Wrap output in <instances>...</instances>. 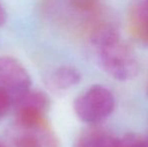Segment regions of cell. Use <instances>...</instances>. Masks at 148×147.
I'll return each mask as SVG.
<instances>
[{"instance_id":"1","label":"cell","mask_w":148,"mask_h":147,"mask_svg":"<svg viewBox=\"0 0 148 147\" xmlns=\"http://www.w3.org/2000/svg\"><path fill=\"white\" fill-rule=\"evenodd\" d=\"M92 42L100 66L109 76L119 81H128L137 76L138 59L116 28L111 25L98 27L92 36Z\"/></svg>"},{"instance_id":"2","label":"cell","mask_w":148,"mask_h":147,"mask_svg":"<svg viewBox=\"0 0 148 147\" xmlns=\"http://www.w3.org/2000/svg\"><path fill=\"white\" fill-rule=\"evenodd\" d=\"M115 108V98L111 91L102 85H94L81 94L74 103V110L81 121L98 124L107 119Z\"/></svg>"},{"instance_id":"3","label":"cell","mask_w":148,"mask_h":147,"mask_svg":"<svg viewBox=\"0 0 148 147\" xmlns=\"http://www.w3.org/2000/svg\"><path fill=\"white\" fill-rule=\"evenodd\" d=\"M10 137L14 147H60L59 137L47 121L15 123Z\"/></svg>"},{"instance_id":"4","label":"cell","mask_w":148,"mask_h":147,"mask_svg":"<svg viewBox=\"0 0 148 147\" xmlns=\"http://www.w3.org/2000/svg\"><path fill=\"white\" fill-rule=\"evenodd\" d=\"M13 104L15 105V123L32 124L47 121V115L51 101L43 91L29 89L16 99Z\"/></svg>"},{"instance_id":"5","label":"cell","mask_w":148,"mask_h":147,"mask_svg":"<svg viewBox=\"0 0 148 147\" xmlns=\"http://www.w3.org/2000/svg\"><path fill=\"white\" fill-rule=\"evenodd\" d=\"M30 86L29 74L19 61L12 57H0V88L12 97L13 103Z\"/></svg>"},{"instance_id":"6","label":"cell","mask_w":148,"mask_h":147,"mask_svg":"<svg viewBox=\"0 0 148 147\" xmlns=\"http://www.w3.org/2000/svg\"><path fill=\"white\" fill-rule=\"evenodd\" d=\"M129 28L136 38L147 43L148 40V0H142L133 6L129 14Z\"/></svg>"},{"instance_id":"7","label":"cell","mask_w":148,"mask_h":147,"mask_svg":"<svg viewBox=\"0 0 148 147\" xmlns=\"http://www.w3.org/2000/svg\"><path fill=\"white\" fill-rule=\"evenodd\" d=\"M118 138L102 128H89L77 140L76 147H117Z\"/></svg>"},{"instance_id":"8","label":"cell","mask_w":148,"mask_h":147,"mask_svg":"<svg viewBox=\"0 0 148 147\" xmlns=\"http://www.w3.org/2000/svg\"><path fill=\"white\" fill-rule=\"evenodd\" d=\"M81 81V74L76 68L62 66L56 69L49 76V84L56 90L64 91L77 86Z\"/></svg>"},{"instance_id":"9","label":"cell","mask_w":148,"mask_h":147,"mask_svg":"<svg viewBox=\"0 0 148 147\" xmlns=\"http://www.w3.org/2000/svg\"><path fill=\"white\" fill-rule=\"evenodd\" d=\"M117 147H144V136L129 133L118 138Z\"/></svg>"},{"instance_id":"10","label":"cell","mask_w":148,"mask_h":147,"mask_svg":"<svg viewBox=\"0 0 148 147\" xmlns=\"http://www.w3.org/2000/svg\"><path fill=\"white\" fill-rule=\"evenodd\" d=\"M13 105V99L6 91L0 88V119L5 117Z\"/></svg>"},{"instance_id":"11","label":"cell","mask_w":148,"mask_h":147,"mask_svg":"<svg viewBox=\"0 0 148 147\" xmlns=\"http://www.w3.org/2000/svg\"><path fill=\"white\" fill-rule=\"evenodd\" d=\"M7 20V13H6L5 9H4L3 5L0 2V26H2Z\"/></svg>"},{"instance_id":"12","label":"cell","mask_w":148,"mask_h":147,"mask_svg":"<svg viewBox=\"0 0 148 147\" xmlns=\"http://www.w3.org/2000/svg\"><path fill=\"white\" fill-rule=\"evenodd\" d=\"M74 1L76 2L77 5L81 7H86L91 4V0H74Z\"/></svg>"},{"instance_id":"13","label":"cell","mask_w":148,"mask_h":147,"mask_svg":"<svg viewBox=\"0 0 148 147\" xmlns=\"http://www.w3.org/2000/svg\"><path fill=\"white\" fill-rule=\"evenodd\" d=\"M144 147H148V136H144Z\"/></svg>"},{"instance_id":"14","label":"cell","mask_w":148,"mask_h":147,"mask_svg":"<svg viewBox=\"0 0 148 147\" xmlns=\"http://www.w3.org/2000/svg\"><path fill=\"white\" fill-rule=\"evenodd\" d=\"M0 147H6V146L3 144V142H1V141H0Z\"/></svg>"},{"instance_id":"15","label":"cell","mask_w":148,"mask_h":147,"mask_svg":"<svg viewBox=\"0 0 148 147\" xmlns=\"http://www.w3.org/2000/svg\"><path fill=\"white\" fill-rule=\"evenodd\" d=\"M147 93H148V91H147Z\"/></svg>"}]
</instances>
